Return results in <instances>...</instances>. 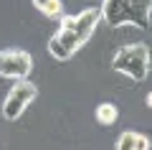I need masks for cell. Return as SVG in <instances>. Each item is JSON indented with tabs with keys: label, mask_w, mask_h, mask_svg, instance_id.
Segmentation results:
<instances>
[{
	"label": "cell",
	"mask_w": 152,
	"mask_h": 150,
	"mask_svg": "<svg viewBox=\"0 0 152 150\" xmlns=\"http://www.w3.org/2000/svg\"><path fill=\"white\" fill-rule=\"evenodd\" d=\"M31 3L43 13L46 18H53V21H61V18H64V3H61V0H31Z\"/></svg>",
	"instance_id": "obj_7"
},
{
	"label": "cell",
	"mask_w": 152,
	"mask_h": 150,
	"mask_svg": "<svg viewBox=\"0 0 152 150\" xmlns=\"http://www.w3.org/2000/svg\"><path fill=\"white\" fill-rule=\"evenodd\" d=\"M102 23V8H84L76 16H64L61 26L48 38V54L56 61H69L89 43Z\"/></svg>",
	"instance_id": "obj_1"
},
{
	"label": "cell",
	"mask_w": 152,
	"mask_h": 150,
	"mask_svg": "<svg viewBox=\"0 0 152 150\" xmlns=\"http://www.w3.org/2000/svg\"><path fill=\"white\" fill-rule=\"evenodd\" d=\"M150 48L147 43L134 41V43H127V46L117 48L112 56V69L117 74H124L129 76L132 81H145L147 74H150Z\"/></svg>",
	"instance_id": "obj_3"
},
{
	"label": "cell",
	"mask_w": 152,
	"mask_h": 150,
	"mask_svg": "<svg viewBox=\"0 0 152 150\" xmlns=\"http://www.w3.org/2000/svg\"><path fill=\"white\" fill-rule=\"evenodd\" d=\"M99 8H102V21L109 28H147L152 18V0H104Z\"/></svg>",
	"instance_id": "obj_2"
},
{
	"label": "cell",
	"mask_w": 152,
	"mask_h": 150,
	"mask_svg": "<svg viewBox=\"0 0 152 150\" xmlns=\"http://www.w3.org/2000/svg\"><path fill=\"white\" fill-rule=\"evenodd\" d=\"M33 71V56L23 48H5L0 51V76L13 81L28 79Z\"/></svg>",
	"instance_id": "obj_5"
},
{
	"label": "cell",
	"mask_w": 152,
	"mask_h": 150,
	"mask_svg": "<svg viewBox=\"0 0 152 150\" xmlns=\"http://www.w3.org/2000/svg\"><path fill=\"white\" fill-rule=\"evenodd\" d=\"M147 107L152 109V92H150V94H147Z\"/></svg>",
	"instance_id": "obj_9"
},
{
	"label": "cell",
	"mask_w": 152,
	"mask_h": 150,
	"mask_svg": "<svg viewBox=\"0 0 152 150\" xmlns=\"http://www.w3.org/2000/svg\"><path fill=\"white\" fill-rule=\"evenodd\" d=\"M152 148V140L142 132H134V130H127L117 137V145L114 150H150Z\"/></svg>",
	"instance_id": "obj_6"
},
{
	"label": "cell",
	"mask_w": 152,
	"mask_h": 150,
	"mask_svg": "<svg viewBox=\"0 0 152 150\" xmlns=\"http://www.w3.org/2000/svg\"><path fill=\"white\" fill-rule=\"evenodd\" d=\"M38 97V86L33 84L31 79H23V81H15V84L8 89L5 99H3V117L8 122H15L20 120V115L31 107V102Z\"/></svg>",
	"instance_id": "obj_4"
},
{
	"label": "cell",
	"mask_w": 152,
	"mask_h": 150,
	"mask_svg": "<svg viewBox=\"0 0 152 150\" xmlns=\"http://www.w3.org/2000/svg\"><path fill=\"white\" fill-rule=\"evenodd\" d=\"M117 117H119V109H117V104L114 102H102L96 107V122L99 125H114L117 122Z\"/></svg>",
	"instance_id": "obj_8"
}]
</instances>
